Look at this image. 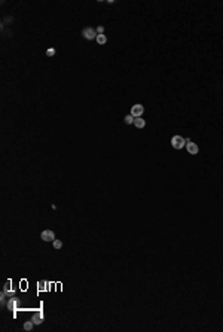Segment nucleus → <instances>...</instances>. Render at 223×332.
<instances>
[{
    "mask_svg": "<svg viewBox=\"0 0 223 332\" xmlns=\"http://www.w3.org/2000/svg\"><path fill=\"white\" fill-rule=\"evenodd\" d=\"M31 320H33V323H34V325H40V323L43 322V314H42V311H39L37 314H34Z\"/></svg>",
    "mask_w": 223,
    "mask_h": 332,
    "instance_id": "423d86ee",
    "label": "nucleus"
},
{
    "mask_svg": "<svg viewBox=\"0 0 223 332\" xmlns=\"http://www.w3.org/2000/svg\"><path fill=\"white\" fill-rule=\"evenodd\" d=\"M97 33L98 34H104V27H101V25H100V27H97Z\"/></svg>",
    "mask_w": 223,
    "mask_h": 332,
    "instance_id": "4468645a",
    "label": "nucleus"
},
{
    "mask_svg": "<svg viewBox=\"0 0 223 332\" xmlns=\"http://www.w3.org/2000/svg\"><path fill=\"white\" fill-rule=\"evenodd\" d=\"M54 54H55V49H54V48H49V49L46 51V55H48V57H52Z\"/></svg>",
    "mask_w": 223,
    "mask_h": 332,
    "instance_id": "ddd939ff",
    "label": "nucleus"
},
{
    "mask_svg": "<svg viewBox=\"0 0 223 332\" xmlns=\"http://www.w3.org/2000/svg\"><path fill=\"white\" fill-rule=\"evenodd\" d=\"M33 325H34V323H33V320L25 322V323H24V329H25V331H31V329H33Z\"/></svg>",
    "mask_w": 223,
    "mask_h": 332,
    "instance_id": "9d476101",
    "label": "nucleus"
},
{
    "mask_svg": "<svg viewBox=\"0 0 223 332\" xmlns=\"http://www.w3.org/2000/svg\"><path fill=\"white\" fill-rule=\"evenodd\" d=\"M134 125L137 127V128H143V127L146 125V121L141 119V118H135V119H134Z\"/></svg>",
    "mask_w": 223,
    "mask_h": 332,
    "instance_id": "0eeeda50",
    "label": "nucleus"
},
{
    "mask_svg": "<svg viewBox=\"0 0 223 332\" xmlns=\"http://www.w3.org/2000/svg\"><path fill=\"white\" fill-rule=\"evenodd\" d=\"M134 116H133V115H126V116H125V122L126 124H134Z\"/></svg>",
    "mask_w": 223,
    "mask_h": 332,
    "instance_id": "9b49d317",
    "label": "nucleus"
},
{
    "mask_svg": "<svg viewBox=\"0 0 223 332\" xmlns=\"http://www.w3.org/2000/svg\"><path fill=\"white\" fill-rule=\"evenodd\" d=\"M8 310H17V299H15V298L9 299V302H8Z\"/></svg>",
    "mask_w": 223,
    "mask_h": 332,
    "instance_id": "6e6552de",
    "label": "nucleus"
},
{
    "mask_svg": "<svg viewBox=\"0 0 223 332\" xmlns=\"http://www.w3.org/2000/svg\"><path fill=\"white\" fill-rule=\"evenodd\" d=\"M39 286H40V287H39V289H40V290L46 289V283H43V282H40V283H39Z\"/></svg>",
    "mask_w": 223,
    "mask_h": 332,
    "instance_id": "2eb2a0df",
    "label": "nucleus"
},
{
    "mask_svg": "<svg viewBox=\"0 0 223 332\" xmlns=\"http://www.w3.org/2000/svg\"><path fill=\"white\" fill-rule=\"evenodd\" d=\"M82 36L85 37V39H88V40H92V39H97L98 33H97V30L92 29V27H86V29L82 30Z\"/></svg>",
    "mask_w": 223,
    "mask_h": 332,
    "instance_id": "f257e3e1",
    "label": "nucleus"
},
{
    "mask_svg": "<svg viewBox=\"0 0 223 332\" xmlns=\"http://www.w3.org/2000/svg\"><path fill=\"white\" fill-rule=\"evenodd\" d=\"M54 247H55V249H61V247H63V243H61L60 240L55 238V240H54Z\"/></svg>",
    "mask_w": 223,
    "mask_h": 332,
    "instance_id": "f8f14e48",
    "label": "nucleus"
},
{
    "mask_svg": "<svg viewBox=\"0 0 223 332\" xmlns=\"http://www.w3.org/2000/svg\"><path fill=\"white\" fill-rule=\"evenodd\" d=\"M171 145H173L174 149H181L183 146H186V140L183 137H180V136H174L171 139Z\"/></svg>",
    "mask_w": 223,
    "mask_h": 332,
    "instance_id": "f03ea898",
    "label": "nucleus"
},
{
    "mask_svg": "<svg viewBox=\"0 0 223 332\" xmlns=\"http://www.w3.org/2000/svg\"><path fill=\"white\" fill-rule=\"evenodd\" d=\"M186 148H188V152H189V154H192V155H195V154H198V152H199L196 143H192L190 140H188V142H186Z\"/></svg>",
    "mask_w": 223,
    "mask_h": 332,
    "instance_id": "39448f33",
    "label": "nucleus"
},
{
    "mask_svg": "<svg viewBox=\"0 0 223 332\" xmlns=\"http://www.w3.org/2000/svg\"><path fill=\"white\" fill-rule=\"evenodd\" d=\"M143 112H144V107L141 104H134L133 107H131V115H133L134 118H141Z\"/></svg>",
    "mask_w": 223,
    "mask_h": 332,
    "instance_id": "7ed1b4c3",
    "label": "nucleus"
},
{
    "mask_svg": "<svg viewBox=\"0 0 223 332\" xmlns=\"http://www.w3.org/2000/svg\"><path fill=\"white\" fill-rule=\"evenodd\" d=\"M40 237L45 241H54L55 240V234H54V231H51V229H45V231L40 234Z\"/></svg>",
    "mask_w": 223,
    "mask_h": 332,
    "instance_id": "20e7f679",
    "label": "nucleus"
},
{
    "mask_svg": "<svg viewBox=\"0 0 223 332\" xmlns=\"http://www.w3.org/2000/svg\"><path fill=\"white\" fill-rule=\"evenodd\" d=\"M97 42H98L100 45H104V43L107 42V37L104 36V34H98V36H97Z\"/></svg>",
    "mask_w": 223,
    "mask_h": 332,
    "instance_id": "1a4fd4ad",
    "label": "nucleus"
}]
</instances>
